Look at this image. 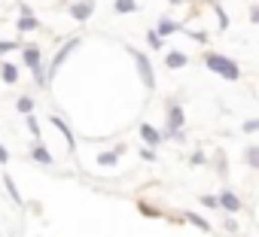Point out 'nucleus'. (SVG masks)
Segmentation results:
<instances>
[{"mask_svg":"<svg viewBox=\"0 0 259 237\" xmlns=\"http://www.w3.org/2000/svg\"><path fill=\"white\" fill-rule=\"evenodd\" d=\"M174 31H180V28H177L171 19H162V22H159V34H174Z\"/></svg>","mask_w":259,"mask_h":237,"instance_id":"obj_15","label":"nucleus"},{"mask_svg":"<svg viewBox=\"0 0 259 237\" xmlns=\"http://www.w3.org/2000/svg\"><path fill=\"white\" fill-rule=\"evenodd\" d=\"M141 158H147V161H153V158H156V152H153V146H150V149H144V152H141Z\"/></svg>","mask_w":259,"mask_h":237,"instance_id":"obj_24","label":"nucleus"},{"mask_svg":"<svg viewBox=\"0 0 259 237\" xmlns=\"http://www.w3.org/2000/svg\"><path fill=\"white\" fill-rule=\"evenodd\" d=\"M101 164H116V152H101Z\"/></svg>","mask_w":259,"mask_h":237,"instance_id":"obj_19","label":"nucleus"},{"mask_svg":"<svg viewBox=\"0 0 259 237\" xmlns=\"http://www.w3.org/2000/svg\"><path fill=\"white\" fill-rule=\"evenodd\" d=\"M31 28H37V22H34L31 16H22V19H19V31H31Z\"/></svg>","mask_w":259,"mask_h":237,"instance_id":"obj_17","label":"nucleus"},{"mask_svg":"<svg viewBox=\"0 0 259 237\" xmlns=\"http://www.w3.org/2000/svg\"><path fill=\"white\" fill-rule=\"evenodd\" d=\"M244 158H247V164H250V167H256V170H259V146H247Z\"/></svg>","mask_w":259,"mask_h":237,"instance_id":"obj_10","label":"nucleus"},{"mask_svg":"<svg viewBox=\"0 0 259 237\" xmlns=\"http://www.w3.org/2000/svg\"><path fill=\"white\" fill-rule=\"evenodd\" d=\"M171 4H183V0H171Z\"/></svg>","mask_w":259,"mask_h":237,"instance_id":"obj_28","label":"nucleus"},{"mask_svg":"<svg viewBox=\"0 0 259 237\" xmlns=\"http://www.w3.org/2000/svg\"><path fill=\"white\" fill-rule=\"evenodd\" d=\"M244 131H259V122H256V118H250V122L244 125Z\"/></svg>","mask_w":259,"mask_h":237,"instance_id":"obj_23","label":"nucleus"},{"mask_svg":"<svg viewBox=\"0 0 259 237\" xmlns=\"http://www.w3.org/2000/svg\"><path fill=\"white\" fill-rule=\"evenodd\" d=\"M138 10V4H135V0H116V13H135Z\"/></svg>","mask_w":259,"mask_h":237,"instance_id":"obj_12","label":"nucleus"},{"mask_svg":"<svg viewBox=\"0 0 259 237\" xmlns=\"http://www.w3.org/2000/svg\"><path fill=\"white\" fill-rule=\"evenodd\" d=\"M25 61H28V67L37 73V79H43V64H40V49H37V46H28V49H25Z\"/></svg>","mask_w":259,"mask_h":237,"instance_id":"obj_5","label":"nucleus"},{"mask_svg":"<svg viewBox=\"0 0 259 237\" xmlns=\"http://www.w3.org/2000/svg\"><path fill=\"white\" fill-rule=\"evenodd\" d=\"M4 183H7V189H10V195H13L16 201H22V198H19V192H16V186H13V180H4Z\"/></svg>","mask_w":259,"mask_h":237,"instance_id":"obj_21","label":"nucleus"},{"mask_svg":"<svg viewBox=\"0 0 259 237\" xmlns=\"http://www.w3.org/2000/svg\"><path fill=\"white\" fill-rule=\"evenodd\" d=\"M201 204H204V207H220V201H217V198H210V195H207V198H201Z\"/></svg>","mask_w":259,"mask_h":237,"instance_id":"obj_22","label":"nucleus"},{"mask_svg":"<svg viewBox=\"0 0 259 237\" xmlns=\"http://www.w3.org/2000/svg\"><path fill=\"white\" fill-rule=\"evenodd\" d=\"M19 109H22V112L28 115V112L34 109V100H31V97H22V100H19Z\"/></svg>","mask_w":259,"mask_h":237,"instance_id":"obj_18","label":"nucleus"},{"mask_svg":"<svg viewBox=\"0 0 259 237\" xmlns=\"http://www.w3.org/2000/svg\"><path fill=\"white\" fill-rule=\"evenodd\" d=\"M183 128V109L180 106H168V131H180Z\"/></svg>","mask_w":259,"mask_h":237,"instance_id":"obj_7","label":"nucleus"},{"mask_svg":"<svg viewBox=\"0 0 259 237\" xmlns=\"http://www.w3.org/2000/svg\"><path fill=\"white\" fill-rule=\"evenodd\" d=\"M4 161H10V152H7L4 146H0V164H4Z\"/></svg>","mask_w":259,"mask_h":237,"instance_id":"obj_26","label":"nucleus"},{"mask_svg":"<svg viewBox=\"0 0 259 237\" xmlns=\"http://www.w3.org/2000/svg\"><path fill=\"white\" fill-rule=\"evenodd\" d=\"M92 13H95V4H92V0H79V4L70 7V16H73L76 22H85Z\"/></svg>","mask_w":259,"mask_h":237,"instance_id":"obj_6","label":"nucleus"},{"mask_svg":"<svg viewBox=\"0 0 259 237\" xmlns=\"http://www.w3.org/2000/svg\"><path fill=\"white\" fill-rule=\"evenodd\" d=\"M141 137H144L150 146H159V140H162V134H159L153 125H144V128H141Z\"/></svg>","mask_w":259,"mask_h":237,"instance_id":"obj_8","label":"nucleus"},{"mask_svg":"<svg viewBox=\"0 0 259 237\" xmlns=\"http://www.w3.org/2000/svg\"><path fill=\"white\" fill-rule=\"evenodd\" d=\"M186 219H189V222H192V225H198V228H201V231H210V225H207V222H204V219H201V216H195V213H186Z\"/></svg>","mask_w":259,"mask_h":237,"instance_id":"obj_16","label":"nucleus"},{"mask_svg":"<svg viewBox=\"0 0 259 237\" xmlns=\"http://www.w3.org/2000/svg\"><path fill=\"white\" fill-rule=\"evenodd\" d=\"M52 125H55V128H61V134H64V140H67V146H73V134L67 131V125L61 122V118H52Z\"/></svg>","mask_w":259,"mask_h":237,"instance_id":"obj_14","label":"nucleus"},{"mask_svg":"<svg viewBox=\"0 0 259 237\" xmlns=\"http://www.w3.org/2000/svg\"><path fill=\"white\" fill-rule=\"evenodd\" d=\"M132 58H135V64H138V73H141L144 85H147V88H156V73H153V67H150V58H147L144 52H138V49H132Z\"/></svg>","mask_w":259,"mask_h":237,"instance_id":"obj_2","label":"nucleus"},{"mask_svg":"<svg viewBox=\"0 0 259 237\" xmlns=\"http://www.w3.org/2000/svg\"><path fill=\"white\" fill-rule=\"evenodd\" d=\"M204 64H207L213 73H220L223 79H229V82H235V79L241 76L238 64H235L232 58H226V55H207V58H204Z\"/></svg>","mask_w":259,"mask_h":237,"instance_id":"obj_1","label":"nucleus"},{"mask_svg":"<svg viewBox=\"0 0 259 237\" xmlns=\"http://www.w3.org/2000/svg\"><path fill=\"white\" fill-rule=\"evenodd\" d=\"M168 67H186V55L183 52H168Z\"/></svg>","mask_w":259,"mask_h":237,"instance_id":"obj_9","label":"nucleus"},{"mask_svg":"<svg viewBox=\"0 0 259 237\" xmlns=\"http://www.w3.org/2000/svg\"><path fill=\"white\" fill-rule=\"evenodd\" d=\"M217 201H220V207H223L226 213H238V210H241V201H238V195H235V192H229V189H223Z\"/></svg>","mask_w":259,"mask_h":237,"instance_id":"obj_4","label":"nucleus"},{"mask_svg":"<svg viewBox=\"0 0 259 237\" xmlns=\"http://www.w3.org/2000/svg\"><path fill=\"white\" fill-rule=\"evenodd\" d=\"M253 22H256V25H259V7H256V10H253Z\"/></svg>","mask_w":259,"mask_h":237,"instance_id":"obj_27","label":"nucleus"},{"mask_svg":"<svg viewBox=\"0 0 259 237\" xmlns=\"http://www.w3.org/2000/svg\"><path fill=\"white\" fill-rule=\"evenodd\" d=\"M220 28H229V16H226L223 10H220Z\"/></svg>","mask_w":259,"mask_h":237,"instance_id":"obj_25","label":"nucleus"},{"mask_svg":"<svg viewBox=\"0 0 259 237\" xmlns=\"http://www.w3.org/2000/svg\"><path fill=\"white\" fill-rule=\"evenodd\" d=\"M147 40H150V46H153V49H159V46H162V37H159V34H147Z\"/></svg>","mask_w":259,"mask_h":237,"instance_id":"obj_20","label":"nucleus"},{"mask_svg":"<svg viewBox=\"0 0 259 237\" xmlns=\"http://www.w3.org/2000/svg\"><path fill=\"white\" fill-rule=\"evenodd\" d=\"M76 49H79V40H70V43H64V46L58 49V55H55V58H52V64H49V79L58 73V67H61V64L70 58V52H76Z\"/></svg>","mask_w":259,"mask_h":237,"instance_id":"obj_3","label":"nucleus"},{"mask_svg":"<svg viewBox=\"0 0 259 237\" xmlns=\"http://www.w3.org/2000/svg\"><path fill=\"white\" fill-rule=\"evenodd\" d=\"M4 79H7V82H10V85H13V82H16V79H19V70H16V67H13V64H10V61H4Z\"/></svg>","mask_w":259,"mask_h":237,"instance_id":"obj_13","label":"nucleus"},{"mask_svg":"<svg viewBox=\"0 0 259 237\" xmlns=\"http://www.w3.org/2000/svg\"><path fill=\"white\" fill-rule=\"evenodd\" d=\"M31 158H34V161H40V164H52V155H49L43 146H37V149L31 152Z\"/></svg>","mask_w":259,"mask_h":237,"instance_id":"obj_11","label":"nucleus"}]
</instances>
